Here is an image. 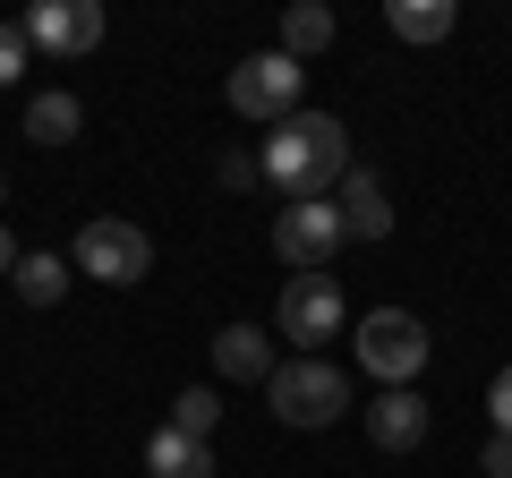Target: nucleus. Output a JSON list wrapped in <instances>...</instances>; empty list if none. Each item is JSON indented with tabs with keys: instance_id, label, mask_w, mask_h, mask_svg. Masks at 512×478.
I'll return each mask as SVG.
<instances>
[{
	"instance_id": "1",
	"label": "nucleus",
	"mask_w": 512,
	"mask_h": 478,
	"mask_svg": "<svg viewBox=\"0 0 512 478\" xmlns=\"http://www.w3.org/2000/svg\"><path fill=\"white\" fill-rule=\"evenodd\" d=\"M256 171H265V188H274L282 205L333 197V188H342V171H350V129L333 120V111H291V120L265 137Z\"/></svg>"
},
{
	"instance_id": "2",
	"label": "nucleus",
	"mask_w": 512,
	"mask_h": 478,
	"mask_svg": "<svg viewBox=\"0 0 512 478\" xmlns=\"http://www.w3.org/2000/svg\"><path fill=\"white\" fill-rule=\"evenodd\" d=\"M265 402H274V419H282V427H333V419L350 410V376L333 368L325 350H316V359L299 350V359H282V368H274Z\"/></svg>"
},
{
	"instance_id": "3",
	"label": "nucleus",
	"mask_w": 512,
	"mask_h": 478,
	"mask_svg": "<svg viewBox=\"0 0 512 478\" xmlns=\"http://www.w3.org/2000/svg\"><path fill=\"white\" fill-rule=\"evenodd\" d=\"M77 274H94V282H111V291H128V282H146L154 274V239L137 231V222H120V214H94L86 231H77Z\"/></svg>"
},
{
	"instance_id": "4",
	"label": "nucleus",
	"mask_w": 512,
	"mask_h": 478,
	"mask_svg": "<svg viewBox=\"0 0 512 478\" xmlns=\"http://www.w3.org/2000/svg\"><path fill=\"white\" fill-rule=\"evenodd\" d=\"M299 94H308V69H299L291 52H256V60H239L231 69V111L239 120H291L299 111Z\"/></svg>"
},
{
	"instance_id": "5",
	"label": "nucleus",
	"mask_w": 512,
	"mask_h": 478,
	"mask_svg": "<svg viewBox=\"0 0 512 478\" xmlns=\"http://www.w3.org/2000/svg\"><path fill=\"white\" fill-rule=\"evenodd\" d=\"M359 368L384 376V393L410 385V376L427 368V325H419L410 308H376V316L359 325Z\"/></svg>"
},
{
	"instance_id": "6",
	"label": "nucleus",
	"mask_w": 512,
	"mask_h": 478,
	"mask_svg": "<svg viewBox=\"0 0 512 478\" xmlns=\"http://www.w3.org/2000/svg\"><path fill=\"white\" fill-rule=\"evenodd\" d=\"M342 239L350 231H342V205L333 197H308V205H282L274 214V257L291 265V274H325Z\"/></svg>"
},
{
	"instance_id": "7",
	"label": "nucleus",
	"mask_w": 512,
	"mask_h": 478,
	"mask_svg": "<svg viewBox=\"0 0 512 478\" xmlns=\"http://www.w3.org/2000/svg\"><path fill=\"white\" fill-rule=\"evenodd\" d=\"M18 35H26V52L77 60V52L103 43V0H35V9L18 18Z\"/></svg>"
},
{
	"instance_id": "8",
	"label": "nucleus",
	"mask_w": 512,
	"mask_h": 478,
	"mask_svg": "<svg viewBox=\"0 0 512 478\" xmlns=\"http://www.w3.org/2000/svg\"><path fill=\"white\" fill-rule=\"evenodd\" d=\"M342 316H350V308H342V282H333V274H291L274 325H282V342H308V359H316V342H333Z\"/></svg>"
},
{
	"instance_id": "9",
	"label": "nucleus",
	"mask_w": 512,
	"mask_h": 478,
	"mask_svg": "<svg viewBox=\"0 0 512 478\" xmlns=\"http://www.w3.org/2000/svg\"><path fill=\"white\" fill-rule=\"evenodd\" d=\"M427 427H436V410H427L410 385L376 393V410H367V436H376V453H419V444H427Z\"/></svg>"
},
{
	"instance_id": "10",
	"label": "nucleus",
	"mask_w": 512,
	"mask_h": 478,
	"mask_svg": "<svg viewBox=\"0 0 512 478\" xmlns=\"http://www.w3.org/2000/svg\"><path fill=\"white\" fill-rule=\"evenodd\" d=\"M333 205H342V231H350V239H393V205H384V180H376L367 163L342 171Z\"/></svg>"
},
{
	"instance_id": "11",
	"label": "nucleus",
	"mask_w": 512,
	"mask_h": 478,
	"mask_svg": "<svg viewBox=\"0 0 512 478\" xmlns=\"http://www.w3.org/2000/svg\"><path fill=\"white\" fill-rule=\"evenodd\" d=\"M214 368L231 376V385H274L282 359H274V342H265L256 325H222V333H214Z\"/></svg>"
},
{
	"instance_id": "12",
	"label": "nucleus",
	"mask_w": 512,
	"mask_h": 478,
	"mask_svg": "<svg viewBox=\"0 0 512 478\" xmlns=\"http://www.w3.org/2000/svg\"><path fill=\"white\" fill-rule=\"evenodd\" d=\"M146 478H214V444H205V436H180V427H163V436L146 444Z\"/></svg>"
},
{
	"instance_id": "13",
	"label": "nucleus",
	"mask_w": 512,
	"mask_h": 478,
	"mask_svg": "<svg viewBox=\"0 0 512 478\" xmlns=\"http://www.w3.org/2000/svg\"><path fill=\"white\" fill-rule=\"evenodd\" d=\"M86 129V103H77V94H35V103H26V137H35V146H69V137Z\"/></svg>"
},
{
	"instance_id": "14",
	"label": "nucleus",
	"mask_w": 512,
	"mask_h": 478,
	"mask_svg": "<svg viewBox=\"0 0 512 478\" xmlns=\"http://www.w3.org/2000/svg\"><path fill=\"white\" fill-rule=\"evenodd\" d=\"M384 26L402 43H444L453 35V0H384Z\"/></svg>"
},
{
	"instance_id": "15",
	"label": "nucleus",
	"mask_w": 512,
	"mask_h": 478,
	"mask_svg": "<svg viewBox=\"0 0 512 478\" xmlns=\"http://www.w3.org/2000/svg\"><path fill=\"white\" fill-rule=\"evenodd\" d=\"M69 274H77V265L43 248V257H18V274H9V282H18V299H26V308H60V291H69Z\"/></svg>"
},
{
	"instance_id": "16",
	"label": "nucleus",
	"mask_w": 512,
	"mask_h": 478,
	"mask_svg": "<svg viewBox=\"0 0 512 478\" xmlns=\"http://www.w3.org/2000/svg\"><path fill=\"white\" fill-rule=\"evenodd\" d=\"M325 43H333V9H325V0H299V9H282V52H291V60L325 52Z\"/></svg>"
},
{
	"instance_id": "17",
	"label": "nucleus",
	"mask_w": 512,
	"mask_h": 478,
	"mask_svg": "<svg viewBox=\"0 0 512 478\" xmlns=\"http://www.w3.org/2000/svg\"><path fill=\"white\" fill-rule=\"evenodd\" d=\"M214 419H222V402L205 385H188L180 402H171V427H180V436H214Z\"/></svg>"
},
{
	"instance_id": "18",
	"label": "nucleus",
	"mask_w": 512,
	"mask_h": 478,
	"mask_svg": "<svg viewBox=\"0 0 512 478\" xmlns=\"http://www.w3.org/2000/svg\"><path fill=\"white\" fill-rule=\"evenodd\" d=\"M18 77H26V35L0 26V86H18Z\"/></svg>"
},
{
	"instance_id": "19",
	"label": "nucleus",
	"mask_w": 512,
	"mask_h": 478,
	"mask_svg": "<svg viewBox=\"0 0 512 478\" xmlns=\"http://www.w3.org/2000/svg\"><path fill=\"white\" fill-rule=\"evenodd\" d=\"M487 419H495V436H512V368L487 385Z\"/></svg>"
},
{
	"instance_id": "20",
	"label": "nucleus",
	"mask_w": 512,
	"mask_h": 478,
	"mask_svg": "<svg viewBox=\"0 0 512 478\" xmlns=\"http://www.w3.org/2000/svg\"><path fill=\"white\" fill-rule=\"evenodd\" d=\"M478 470H487V478H512V436H487V453H478Z\"/></svg>"
},
{
	"instance_id": "21",
	"label": "nucleus",
	"mask_w": 512,
	"mask_h": 478,
	"mask_svg": "<svg viewBox=\"0 0 512 478\" xmlns=\"http://www.w3.org/2000/svg\"><path fill=\"white\" fill-rule=\"evenodd\" d=\"M248 180H265V171H256L248 154H222V188H248Z\"/></svg>"
},
{
	"instance_id": "22",
	"label": "nucleus",
	"mask_w": 512,
	"mask_h": 478,
	"mask_svg": "<svg viewBox=\"0 0 512 478\" xmlns=\"http://www.w3.org/2000/svg\"><path fill=\"white\" fill-rule=\"evenodd\" d=\"M9 274H18V239L0 231V282H9Z\"/></svg>"
},
{
	"instance_id": "23",
	"label": "nucleus",
	"mask_w": 512,
	"mask_h": 478,
	"mask_svg": "<svg viewBox=\"0 0 512 478\" xmlns=\"http://www.w3.org/2000/svg\"><path fill=\"white\" fill-rule=\"evenodd\" d=\"M0 188H9V180H0Z\"/></svg>"
}]
</instances>
